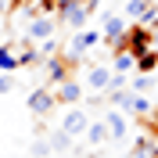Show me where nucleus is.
<instances>
[{
    "label": "nucleus",
    "instance_id": "obj_13",
    "mask_svg": "<svg viewBox=\"0 0 158 158\" xmlns=\"http://www.w3.org/2000/svg\"><path fill=\"white\" fill-rule=\"evenodd\" d=\"M111 58H115V72H122V76H126V72L137 65V58H133L129 50H118V54H111Z\"/></svg>",
    "mask_w": 158,
    "mask_h": 158
},
{
    "label": "nucleus",
    "instance_id": "obj_19",
    "mask_svg": "<svg viewBox=\"0 0 158 158\" xmlns=\"http://www.w3.org/2000/svg\"><path fill=\"white\" fill-rule=\"evenodd\" d=\"M11 86H15V76L4 72V76H0V94H11Z\"/></svg>",
    "mask_w": 158,
    "mask_h": 158
},
{
    "label": "nucleus",
    "instance_id": "obj_2",
    "mask_svg": "<svg viewBox=\"0 0 158 158\" xmlns=\"http://www.w3.org/2000/svg\"><path fill=\"white\" fill-rule=\"evenodd\" d=\"M25 104H29V111L40 118V115H50V111H54L58 97H54V90H50V86H36V90L29 94V101H25Z\"/></svg>",
    "mask_w": 158,
    "mask_h": 158
},
{
    "label": "nucleus",
    "instance_id": "obj_17",
    "mask_svg": "<svg viewBox=\"0 0 158 158\" xmlns=\"http://www.w3.org/2000/svg\"><path fill=\"white\" fill-rule=\"evenodd\" d=\"M129 111H137V115H151V104H148V97L133 94V108H129Z\"/></svg>",
    "mask_w": 158,
    "mask_h": 158
},
{
    "label": "nucleus",
    "instance_id": "obj_16",
    "mask_svg": "<svg viewBox=\"0 0 158 158\" xmlns=\"http://www.w3.org/2000/svg\"><path fill=\"white\" fill-rule=\"evenodd\" d=\"M111 101H115L118 108H133V90H115V94H111Z\"/></svg>",
    "mask_w": 158,
    "mask_h": 158
},
{
    "label": "nucleus",
    "instance_id": "obj_4",
    "mask_svg": "<svg viewBox=\"0 0 158 158\" xmlns=\"http://www.w3.org/2000/svg\"><path fill=\"white\" fill-rule=\"evenodd\" d=\"M101 29H104V47H115L118 40L126 36V18H122V15H104V25H101Z\"/></svg>",
    "mask_w": 158,
    "mask_h": 158
},
{
    "label": "nucleus",
    "instance_id": "obj_7",
    "mask_svg": "<svg viewBox=\"0 0 158 158\" xmlns=\"http://www.w3.org/2000/svg\"><path fill=\"white\" fill-rule=\"evenodd\" d=\"M54 97H58V104H79V101H83V86H79L76 79H65V83L54 90Z\"/></svg>",
    "mask_w": 158,
    "mask_h": 158
},
{
    "label": "nucleus",
    "instance_id": "obj_9",
    "mask_svg": "<svg viewBox=\"0 0 158 158\" xmlns=\"http://www.w3.org/2000/svg\"><path fill=\"white\" fill-rule=\"evenodd\" d=\"M83 137H86V144H90V148H101V144H108V140H111V137H108V126H104V118L90 122Z\"/></svg>",
    "mask_w": 158,
    "mask_h": 158
},
{
    "label": "nucleus",
    "instance_id": "obj_6",
    "mask_svg": "<svg viewBox=\"0 0 158 158\" xmlns=\"http://www.w3.org/2000/svg\"><path fill=\"white\" fill-rule=\"evenodd\" d=\"M104 126H108V137L111 140H126V133H129V122H126V115L122 111H104Z\"/></svg>",
    "mask_w": 158,
    "mask_h": 158
},
{
    "label": "nucleus",
    "instance_id": "obj_5",
    "mask_svg": "<svg viewBox=\"0 0 158 158\" xmlns=\"http://www.w3.org/2000/svg\"><path fill=\"white\" fill-rule=\"evenodd\" d=\"M111 76H115V72H111L108 65H94V69L86 72V86L94 90V94H108V86H111Z\"/></svg>",
    "mask_w": 158,
    "mask_h": 158
},
{
    "label": "nucleus",
    "instance_id": "obj_8",
    "mask_svg": "<svg viewBox=\"0 0 158 158\" xmlns=\"http://www.w3.org/2000/svg\"><path fill=\"white\" fill-rule=\"evenodd\" d=\"M50 32H54V18L50 15H36L29 25V40H50Z\"/></svg>",
    "mask_w": 158,
    "mask_h": 158
},
{
    "label": "nucleus",
    "instance_id": "obj_18",
    "mask_svg": "<svg viewBox=\"0 0 158 158\" xmlns=\"http://www.w3.org/2000/svg\"><path fill=\"white\" fill-rule=\"evenodd\" d=\"M32 155L36 158H50V144L47 140H36V144H32Z\"/></svg>",
    "mask_w": 158,
    "mask_h": 158
},
{
    "label": "nucleus",
    "instance_id": "obj_11",
    "mask_svg": "<svg viewBox=\"0 0 158 158\" xmlns=\"http://www.w3.org/2000/svg\"><path fill=\"white\" fill-rule=\"evenodd\" d=\"M133 69H137L140 76H151V72L158 69V50H155V47H151V50H144V54L137 58V65H133Z\"/></svg>",
    "mask_w": 158,
    "mask_h": 158
},
{
    "label": "nucleus",
    "instance_id": "obj_20",
    "mask_svg": "<svg viewBox=\"0 0 158 158\" xmlns=\"http://www.w3.org/2000/svg\"><path fill=\"white\" fill-rule=\"evenodd\" d=\"M148 86H151V76H137V83H133V94H144Z\"/></svg>",
    "mask_w": 158,
    "mask_h": 158
},
{
    "label": "nucleus",
    "instance_id": "obj_10",
    "mask_svg": "<svg viewBox=\"0 0 158 158\" xmlns=\"http://www.w3.org/2000/svg\"><path fill=\"white\" fill-rule=\"evenodd\" d=\"M97 40H101V32H97V29H83V32H76V36H72V54L79 58V54H83V50H90Z\"/></svg>",
    "mask_w": 158,
    "mask_h": 158
},
{
    "label": "nucleus",
    "instance_id": "obj_12",
    "mask_svg": "<svg viewBox=\"0 0 158 158\" xmlns=\"http://www.w3.org/2000/svg\"><path fill=\"white\" fill-rule=\"evenodd\" d=\"M47 144H50V155H54V151H69V148H72V137L65 133V129H58V133H50V137H47Z\"/></svg>",
    "mask_w": 158,
    "mask_h": 158
},
{
    "label": "nucleus",
    "instance_id": "obj_1",
    "mask_svg": "<svg viewBox=\"0 0 158 158\" xmlns=\"http://www.w3.org/2000/svg\"><path fill=\"white\" fill-rule=\"evenodd\" d=\"M76 69H79V58L76 54H54L47 58V86H61L65 79H76Z\"/></svg>",
    "mask_w": 158,
    "mask_h": 158
},
{
    "label": "nucleus",
    "instance_id": "obj_15",
    "mask_svg": "<svg viewBox=\"0 0 158 158\" xmlns=\"http://www.w3.org/2000/svg\"><path fill=\"white\" fill-rule=\"evenodd\" d=\"M144 7H148V0H126V18L140 22V15H144Z\"/></svg>",
    "mask_w": 158,
    "mask_h": 158
},
{
    "label": "nucleus",
    "instance_id": "obj_3",
    "mask_svg": "<svg viewBox=\"0 0 158 158\" xmlns=\"http://www.w3.org/2000/svg\"><path fill=\"white\" fill-rule=\"evenodd\" d=\"M86 126H90L86 111L79 108V104H69V111H65V118H61V129L76 140V137H83V133H86Z\"/></svg>",
    "mask_w": 158,
    "mask_h": 158
},
{
    "label": "nucleus",
    "instance_id": "obj_14",
    "mask_svg": "<svg viewBox=\"0 0 158 158\" xmlns=\"http://www.w3.org/2000/svg\"><path fill=\"white\" fill-rule=\"evenodd\" d=\"M18 69V58L11 54V47H0V72H15Z\"/></svg>",
    "mask_w": 158,
    "mask_h": 158
}]
</instances>
